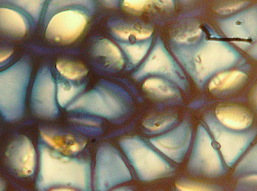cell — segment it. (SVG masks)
Returning <instances> with one entry per match:
<instances>
[{
	"mask_svg": "<svg viewBox=\"0 0 257 191\" xmlns=\"http://www.w3.org/2000/svg\"><path fill=\"white\" fill-rule=\"evenodd\" d=\"M40 166L36 187L47 191L56 185H67L81 191H91V167L88 161L68 157L39 144Z\"/></svg>",
	"mask_w": 257,
	"mask_h": 191,
	"instance_id": "6da1fadb",
	"label": "cell"
},
{
	"mask_svg": "<svg viewBox=\"0 0 257 191\" xmlns=\"http://www.w3.org/2000/svg\"><path fill=\"white\" fill-rule=\"evenodd\" d=\"M31 71L30 64L22 59L0 73V112L6 120L23 116Z\"/></svg>",
	"mask_w": 257,
	"mask_h": 191,
	"instance_id": "7a4b0ae2",
	"label": "cell"
},
{
	"mask_svg": "<svg viewBox=\"0 0 257 191\" xmlns=\"http://www.w3.org/2000/svg\"><path fill=\"white\" fill-rule=\"evenodd\" d=\"M120 144L142 181L156 180L173 174L174 167L168 161L140 138H125Z\"/></svg>",
	"mask_w": 257,
	"mask_h": 191,
	"instance_id": "3957f363",
	"label": "cell"
},
{
	"mask_svg": "<svg viewBox=\"0 0 257 191\" xmlns=\"http://www.w3.org/2000/svg\"><path fill=\"white\" fill-rule=\"evenodd\" d=\"M188 171L192 175L211 178H218L226 172L216 145L208 131L202 125L197 129L188 164Z\"/></svg>",
	"mask_w": 257,
	"mask_h": 191,
	"instance_id": "277c9868",
	"label": "cell"
},
{
	"mask_svg": "<svg viewBox=\"0 0 257 191\" xmlns=\"http://www.w3.org/2000/svg\"><path fill=\"white\" fill-rule=\"evenodd\" d=\"M132 178L120 153L108 144L101 145L96 156L94 190L107 191Z\"/></svg>",
	"mask_w": 257,
	"mask_h": 191,
	"instance_id": "5b68a950",
	"label": "cell"
},
{
	"mask_svg": "<svg viewBox=\"0 0 257 191\" xmlns=\"http://www.w3.org/2000/svg\"><path fill=\"white\" fill-rule=\"evenodd\" d=\"M237 55L230 47L219 41H208L195 53L193 68L195 77L203 81L213 73L232 65Z\"/></svg>",
	"mask_w": 257,
	"mask_h": 191,
	"instance_id": "8992f818",
	"label": "cell"
},
{
	"mask_svg": "<svg viewBox=\"0 0 257 191\" xmlns=\"http://www.w3.org/2000/svg\"><path fill=\"white\" fill-rule=\"evenodd\" d=\"M206 123L219 147L225 164L228 167H232L253 142L256 131L235 132L224 127L221 124L213 120L212 117L206 119Z\"/></svg>",
	"mask_w": 257,
	"mask_h": 191,
	"instance_id": "52a82bcc",
	"label": "cell"
},
{
	"mask_svg": "<svg viewBox=\"0 0 257 191\" xmlns=\"http://www.w3.org/2000/svg\"><path fill=\"white\" fill-rule=\"evenodd\" d=\"M88 20L81 11L68 10L56 14L48 23L46 38L51 42H74L84 32Z\"/></svg>",
	"mask_w": 257,
	"mask_h": 191,
	"instance_id": "ba28073f",
	"label": "cell"
},
{
	"mask_svg": "<svg viewBox=\"0 0 257 191\" xmlns=\"http://www.w3.org/2000/svg\"><path fill=\"white\" fill-rule=\"evenodd\" d=\"M80 110L107 119H116L122 114L120 100L104 88H98L84 94L72 105L68 110Z\"/></svg>",
	"mask_w": 257,
	"mask_h": 191,
	"instance_id": "9c48e42d",
	"label": "cell"
},
{
	"mask_svg": "<svg viewBox=\"0 0 257 191\" xmlns=\"http://www.w3.org/2000/svg\"><path fill=\"white\" fill-rule=\"evenodd\" d=\"M32 109L38 116L53 118L59 113L56 102V85L49 68L39 71L32 91Z\"/></svg>",
	"mask_w": 257,
	"mask_h": 191,
	"instance_id": "30bf717a",
	"label": "cell"
},
{
	"mask_svg": "<svg viewBox=\"0 0 257 191\" xmlns=\"http://www.w3.org/2000/svg\"><path fill=\"white\" fill-rule=\"evenodd\" d=\"M191 137V129L184 123L169 133L152 138L150 142L170 159L180 163L189 150Z\"/></svg>",
	"mask_w": 257,
	"mask_h": 191,
	"instance_id": "8fae6325",
	"label": "cell"
},
{
	"mask_svg": "<svg viewBox=\"0 0 257 191\" xmlns=\"http://www.w3.org/2000/svg\"><path fill=\"white\" fill-rule=\"evenodd\" d=\"M7 159L14 171L21 176H30L36 167V151L27 137L20 136L10 144L6 152Z\"/></svg>",
	"mask_w": 257,
	"mask_h": 191,
	"instance_id": "7c38bea8",
	"label": "cell"
},
{
	"mask_svg": "<svg viewBox=\"0 0 257 191\" xmlns=\"http://www.w3.org/2000/svg\"><path fill=\"white\" fill-rule=\"evenodd\" d=\"M161 74L176 80L181 77L177 73L173 60L160 44L154 48L146 63L138 71L135 77L141 78L148 74Z\"/></svg>",
	"mask_w": 257,
	"mask_h": 191,
	"instance_id": "4fadbf2b",
	"label": "cell"
},
{
	"mask_svg": "<svg viewBox=\"0 0 257 191\" xmlns=\"http://www.w3.org/2000/svg\"><path fill=\"white\" fill-rule=\"evenodd\" d=\"M256 15L249 12L226 21L222 28L229 38L242 39L240 43H247L256 38Z\"/></svg>",
	"mask_w": 257,
	"mask_h": 191,
	"instance_id": "5bb4252c",
	"label": "cell"
},
{
	"mask_svg": "<svg viewBox=\"0 0 257 191\" xmlns=\"http://www.w3.org/2000/svg\"><path fill=\"white\" fill-rule=\"evenodd\" d=\"M41 135L46 143L64 155H75L82 151L86 144L83 140L70 134L41 131Z\"/></svg>",
	"mask_w": 257,
	"mask_h": 191,
	"instance_id": "9a60e30c",
	"label": "cell"
},
{
	"mask_svg": "<svg viewBox=\"0 0 257 191\" xmlns=\"http://www.w3.org/2000/svg\"><path fill=\"white\" fill-rule=\"evenodd\" d=\"M220 124L230 130H243L251 126L253 118L246 110L238 107H221L215 110Z\"/></svg>",
	"mask_w": 257,
	"mask_h": 191,
	"instance_id": "2e32d148",
	"label": "cell"
},
{
	"mask_svg": "<svg viewBox=\"0 0 257 191\" xmlns=\"http://www.w3.org/2000/svg\"><path fill=\"white\" fill-rule=\"evenodd\" d=\"M0 30L9 35L22 38L27 34L28 27L20 13L13 9L0 8Z\"/></svg>",
	"mask_w": 257,
	"mask_h": 191,
	"instance_id": "e0dca14e",
	"label": "cell"
},
{
	"mask_svg": "<svg viewBox=\"0 0 257 191\" xmlns=\"http://www.w3.org/2000/svg\"><path fill=\"white\" fill-rule=\"evenodd\" d=\"M94 54L105 59V63L116 69H121L124 64L120 50L107 39L98 41L94 47Z\"/></svg>",
	"mask_w": 257,
	"mask_h": 191,
	"instance_id": "ac0fdd59",
	"label": "cell"
},
{
	"mask_svg": "<svg viewBox=\"0 0 257 191\" xmlns=\"http://www.w3.org/2000/svg\"><path fill=\"white\" fill-rule=\"evenodd\" d=\"M246 75L239 71H231L220 73L209 84L211 91H224L239 86L244 81Z\"/></svg>",
	"mask_w": 257,
	"mask_h": 191,
	"instance_id": "d6986e66",
	"label": "cell"
},
{
	"mask_svg": "<svg viewBox=\"0 0 257 191\" xmlns=\"http://www.w3.org/2000/svg\"><path fill=\"white\" fill-rule=\"evenodd\" d=\"M143 87L151 95L160 99H169L176 95L174 87L160 78H149L144 82Z\"/></svg>",
	"mask_w": 257,
	"mask_h": 191,
	"instance_id": "ffe728a7",
	"label": "cell"
},
{
	"mask_svg": "<svg viewBox=\"0 0 257 191\" xmlns=\"http://www.w3.org/2000/svg\"><path fill=\"white\" fill-rule=\"evenodd\" d=\"M56 68L62 76L71 80H79L88 73L83 64L64 60L57 61Z\"/></svg>",
	"mask_w": 257,
	"mask_h": 191,
	"instance_id": "44dd1931",
	"label": "cell"
},
{
	"mask_svg": "<svg viewBox=\"0 0 257 191\" xmlns=\"http://www.w3.org/2000/svg\"><path fill=\"white\" fill-rule=\"evenodd\" d=\"M257 171V148L256 145L247 153L236 167L234 176L236 178L256 174Z\"/></svg>",
	"mask_w": 257,
	"mask_h": 191,
	"instance_id": "7402d4cb",
	"label": "cell"
},
{
	"mask_svg": "<svg viewBox=\"0 0 257 191\" xmlns=\"http://www.w3.org/2000/svg\"><path fill=\"white\" fill-rule=\"evenodd\" d=\"M175 117L169 114L149 117L144 122V127L151 133L163 132L175 123Z\"/></svg>",
	"mask_w": 257,
	"mask_h": 191,
	"instance_id": "603a6c76",
	"label": "cell"
},
{
	"mask_svg": "<svg viewBox=\"0 0 257 191\" xmlns=\"http://www.w3.org/2000/svg\"><path fill=\"white\" fill-rule=\"evenodd\" d=\"M114 34L123 40L141 41L150 38L152 31L148 29H133L130 27L114 28Z\"/></svg>",
	"mask_w": 257,
	"mask_h": 191,
	"instance_id": "cb8c5ba5",
	"label": "cell"
},
{
	"mask_svg": "<svg viewBox=\"0 0 257 191\" xmlns=\"http://www.w3.org/2000/svg\"><path fill=\"white\" fill-rule=\"evenodd\" d=\"M83 88V86H74L71 84L59 83L57 87V100L59 104L61 107H65Z\"/></svg>",
	"mask_w": 257,
	"mask_h": 191,
	"instance_id": "d4e9b609",
	"label": "cell"
},
{
	"mask_svg": "<svg viewBox=\"0 0 257 191\" xmlns=\"http://www.w3.org/2000/svg\"><path fill=\"white\" fill-rule=\"evenodd\" d=\"M150 43L135 44V45H127V44H120L121 47L124 50L127 55L131 63L137 64L143 59L145 55L148 52Z\"/></svg>",
	"mask_w": 257,
	"mask_h": 191,
	"instance_id": "484cf974",
	"label": "cell"
},
{
	"mask_svg": "<svg viewBox=\"0 0 257 191\" xmlns=\"http://www.w3.org/2000/svg\"><path fill=\"white\" fill-rule=\"evenodd\" d=\"M176 187L179 191H222V188L217 185L189 180L178 181Z\"/></svg>",
	"mask_w": 257,
	"mask_h": 191,
	"instance_id": "4316f807",
	"label": "cell"
},
{
	"mask_svg": "<svg viewBox=\"0 0 257 191\" xmlns=\"http://www.w3.org/2000/svg\"><path fill=\"white\" fill-rule=\"evenodd\" d=\"M14 3L24 9L34 20L38 21L44 1H15Z\"/></svg>",
	"mask_w": 257,
	"mask_h": 191,
	"instance_id": "83f0119b",
	"label": "cell"
},
{
	"mask_svg": "<svg viewBox=\"0 0 257 191\" xmlns=\"http://www.w3.org/2000/svg\"><path fill=\"white\" fill-rule=\"evenodd\" d=\"M256 174L240 177L237 185V191H256Z\"/></svg>",
	"mask_w": 257,
	"mask_h": 191,
	"instance_id": "f1b7e54d",
	"label": "cell"
},
{
	"mask_svg": "<svg viewBox=\"0 0 257 191\" xmlns=\"http://www.w3.org/2000/svg\"><path fill=\"white\" fill-rule=\"evenodd\" d=\"M152 1H123V6L133 12H142L148 9Z\"/></svg>",
	"mask_w": 257,
	"mask_h": 191,
	"instance_id": "f546056e",
	"label": "cell"
},
{
	"mask_svg": "<svg viewBox=\"0 0 257 191\" xmlns=\"http://www.w3.org/2000/svg\"><path fill=\"white\" fill-rule=\"evenodd\" d=\"M247 4L246 2H239L237 3H233L231 4L227 5L226 6L222 7L217 9V13L221 14V15H227L231 13L235 12L238 11V9L243 8Z\"/></svg>",
	"mask_w": 257,
	"mask_h": 191,
	"instance_id": "4dcf8cb0",
	"label": "cell"
},
{
	"mask_svg": "<svg viewBox=\"0 0 257 191\" xmlns=\"http://www.w3.org/2000/svg\"><path fill=\"white\" fill-rule=\"evenodd\" d=\"M201 34V31L200 29H194L181 33L180 35L177 36L176 39L179 42H186V41H190V39L198 38Z\"/></svg>",
	"mask_w": 257,
	"mask_h": 191,
	"instance_id": "1f68e13d",
	"label": "cell"
},
{
	"mask_svg": "<svg viewBox=\"0 0 257 191\" xmlns=\"http://www.w3.org/2000/svg\"><path fill=\"white\" fill-rule=\"evenodd\" d=\"M72 4H80L88 6L91 3L88 1H52L50 4L49 9L51 11L52 9L61 8L63 7L71 6Z\"/></svg>",
	"mask_w": 257,
	"mask_h": 191,
	"instance_id": "d6a6232c",
	"label": "cell"
},
{
	"mask_svg": "<svg viewBox=\"0 0 257 191\" xmlns=\"http://www.w3.org/2000/svg\"><path fill=\"white\" fill-rule=\"evenodd\" d=\"M13 50H2L0 51V64L4 63L13 54Z\"/></svg>",
	"mask_w": 257,
	"mask_h": 191,
	"instance_id": "836d02e7",
	"label": "cell"
},
{
	"mask_svg": "<svg viewBox=\"0 0 257 191\" xmlns=\"http://www.w3.org/2000/svg\"><path fill=\"white\" fill-rule=\"evenodd\" d=\"M75 121L78 122L83 125H89V126H97L98 124L96 122L94 121L89 120V119H75Z\"/></svg>",
	"mask_w": 257,
	"mask_h": 191,
	"instance_id": "e575fe53",
	"label": "cell"
},
{
	"mask_svg": "<svg viewBox=\"0 0 257 191\" xmlns=\"http://www.w3.org/2000/svg\"><path fill=\"white\" fill-rule=\"evenodd\" d=\"M158 7H164V8H171L173 6V2L172 1H155L154 2Z\"/></svg>",
	"mask_w": 257,
	"mask_h": 191,
	"instance_id": "d590c367",
	"label": "cell"
},
{
	"mask_svg": "<svg viewBox=\"0 0 257 191\" xmlns=\"http://www.w3.org/2000/svg\"><path fill=\"white\" fill-rule=\"evenodd\" d=\"M111 191H134L132 188L127 187H121L115 188Z\"/></svg>",
	"mask_w": 257,
	"mask_h": 191,
	"instance_id": "8d00e7d4",
	"label": "cell"
},
{
	"mask_svg": "<svg viewBox=\"0 0 257 191\" xmlns=\"http://www.w3.org/2000/svg\"><path fill=\"white\" fill-rule=\"evenodd\" d=\"M5 188H6V185L4 181L0 178V191H5Z\"/></svg>",
	"mask_w": 257,
	"mask_h": 191,
	"instance_id": "74e56055",
	"label": "cell"
},
{
	"mask_svg": "<svg viewBox=\"0 0 257 191\" xmlns=\"http://www.w3.org/2000/svg\"><path fill=\"white\" fill-rule=\"evenodd\" d=\"M103 3L105 4V6H114L116 4L114 1H103Z\"/></svg>",
	"mask_w": 257,
	"mask_h": 191,
	"instance_id": "f35d334b",
	"label": "cell"
},
{
	"mask_svg": "<svg viewBox=\"0 0 257 191\" xmlns=\"http://www.w3.org/2000/svg\"><path fill=\"white\" fill-rule=\"evenodd\" d=\"M51 191H75L71 189H68V188H57V189L52 190Z\"/></svg>",
	"mask_w": 257,
	"mask_h": 191,
	"instance_id": "ab89813d",
	"label": "cell"
}]
</instances>
